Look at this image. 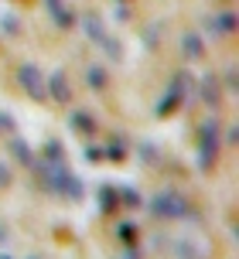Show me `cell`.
I'll list each match as a JSON object with an SVG mask.
<instances>
[{
  "label": "cell",
  "instance_id": "2",
  "mask_svg": "<svg viewBox=\"0 0 239 259\" xmlns=\"http://www.w3.org/2000/svg\"><path fill=\"white\" fill-rule=\"evenodd\" d=\"M219 150V119H205L198 126V164L212 167V157Z\"/></svg>",
  "mask_w": 239,
  "mask_h": 259
},
{
  "label": "cell",
  "instance_id": "21",
  "mask_svg": "<svg viewBox=\"0 0 239 259\" xmlns=\"http://www.w3.org/2000/svg\"><path fill=\"white\" fill-rule=\"evenodd\" d=\"M11 130H14V119L7 113H0V133H11Z\"/></svg>",
  "mask_w": 239,
  "mask_h": 259
},
{
  "label": "cell",
  "instance_id": "13",
  "mask_svg": "<svg viewBox=\"0 0 239 259\" xmlns=\"http://www.w3.org/2000/svg\"><path fill=\"white\" fill-rule=\"evenodd\" d=\"M99 208H103V211H113V208H120L116 188H109V184H103V188H99Z\"/></svg>",
  "mask_w": 239,
  "mask_h": 259
},
{
  "label": "cell",
  "instance_id": "12",
  "mask_svg": "<svg viewBox=\"0 0 239 259\" xmlns=\"http://www.w3.org/2000/svg\"><path fill=\"white\" fill-rule=\"evenodd\" d=\"M11 154L17 157V160H24V164H34L31 143H27V140H21V137H14V140H11Z\"/></svg>",
  "mask_w": 239,
  "mask_h": 259
},
{
  "label": "cell",
  "instance_id": "27",
  "mask_svg": "<svg viewBox=\"0 0 239 259\" xmlns=\"http://www.w3.org/2000/svg\"><path fill=\"white\" fill-rule=\"evenodd\" d=\"M4 239H7V232H4V225H0V242H4Z\"/></svg>",
  "mask_w": 239,
  "mask_h": 259
},
{
  "label": "cell",
  "instance_id": "23",
  "mask_svg": "<svg viewBox=\"0 0 239 259\" xmlns=\"http://www.w3.org/2000/svg\"><path fill=\"white\" fill-rule=\"evenodd\" d=\"M86 157L89 160H103V147H86Z\"/></svg>",
  "mask_w": 239,
  "mask_h": 259
},
{
  "label": "cell",
  "instance_id": "9",
  "mask_svg": "<svg viewBox=\"0 0 239 259\" xmlns=\"http://www.w3.org/2000/svg\"><path fill=\"white\" fill-rule=\"evenodd\" d=\"M181 52H185L188 62H198L202 55H205V45H202L198 34H185V38H181Z\"/></svg>",
  "mask_w": 239,
  "mask_h": 259
},
{
  "label": "cell",
  "instance_id": "3",
  "mask_svg": "<svg viewBox=\"0 0 239 259\" xmlns=\"http://www.w3.org/2000/svg\"><path fill=\"white\" fill-rule=\"evenodd\" d=\"M17 82H21V89L34 99V103H45L48 99V89H45V75H41V68L38 65H21L17 68Z\"/></svg>",
  "mask_w": 239,
  "mask_h": 259
},
{
  "label": "cell",
  "instance_id": "4",
  "mask_svg": "<svg viewBox=\"0 0 239 259\" xmlns=\"http://www.w3.org/2000/svg\"><path fill=\"white\" fill-rule=\"evenodd\" d=\"M68 164H65V157L62 160H48L45 164V181H48V188H52L55 194H62V188H65V181H68Z\"/></svg>",
  "mask_w": 239,
  "mask_h": 259
},
{
  "label": "cell",
  "instance_id": "17",
  "mask_svg": "<svg viewBox=\"0 0 239 259\" xmlns=\"http://www.w3.org/2000/svg\"><path fill=\"white\" fill-rule=\"evenodd\" d=\"M52 17H55V24H58V27H72V24H75V17H72V11H68L65 4H58V7L52 11Z\"/></svg>",
  "mask_w": 239,
  "mask_h": 259
},
{
  "label": "cell",
  "instance_id": "24",
  "mask_svg": "<svg viewBox=\"0 0 239 259\" xmlns=\"http://www.w3.org/2000/svg\"><path fill=\"white\" fill-rule=\"evenodd\" d=\"M140 157H144L147 164H154V147H147V143H144V147H140Z\"/></svg>",
  "mask_w": 239,
  "mask_h": 259
},
{
  "label": "cell",
  "instance_id": "18",
  "mask_svg": "<svg viewBox=\"0 0 239 259\" xmlns=\"http://www.w3.org/2000/svg\"><path fill=\"white\" fill-rule=\"evenodd\" d=\"M62 194H65V198H72V201H79V198H82V181L68 174V181H65V188H62Z\"/></svg>",
  "mask_w": 239,
  "mask_h": 259
},
{
  "label": "cell",
  "instance_id": "16",
  "mask_svg": "<svg viewBox=\"0 0 239 259\" xmlns=\"http://www.w3.org/2000/svg\"><path fill=\"white\" fill-rule=\"evenodd\" d=\"M137 232H140V229H137L133 222H120V225H116L120 242H127V246H130V242H137Z\"/></svg>",
  "mask_w": 239,
  "mask_h": 259
},
{
  "label": "cell",
  "instance_id": "19",
  "mask_svg": "<svg viewBox=\"0 0 239 259\" xmlns=\"http://www.w3.org/2000/svg\"><path fill=\"white\" fill-rule=\"evenodd\" d=\"M45 157H48V160H62V157H65L62 143H58V140H48V143H45Z\"/></svg>",
  "mask_w": 239,
  "mask_h": 259
},
{
  "label": "cell",
  "instance_id": "22",
  "mask_svg": "<svg viewBox=\"0 0 239 259\" xmlns=\"http://www.w3.org/2000/svg\"><path fill=\"white\" fill-rule=\"evenodd\" d=\"M7 184H11V167L0 164V188H7Z\"/></svg>",
  "mask_w": 239,
  "mask_h": 259
},
{
  "label": "cell",
  "instance_id": "5",
  "mask_svg": "<svg viewBox=\"0 0 239 259\" xmlns=\"http://www.w3.org/2000/svg\"><path fill=\"white\" fill-rule=\"evenodd\" d=\"M45 89L52 92L55 103H68V99H72V85H68V75L62 72V68H55L52 75L45 78Z\"/></svg>",
  "mask_w": 239,
  "mask_h": 259
},
{
  "label": "cell",
  "instance_id": "7",
  "mask_svg": "<svg viewBox=\"0 0 239 259\" xmlns=\"http://www.w3.org/2000/svg\"><path fill=\"white\" fill-rule=\"evenodd\" d=\"M79 24H82V31L93 38V45H99V41L106 38V27H103V21H99V14H86Z\"/></svg>",
  "mask_w": 239,
  "mask_h": 259
},
{
  "label": "cell",
  "instance_id": "25",
  "mask_svg": "<svg viewBox=\"0 0 239 259\" xmlns=\"http://www.w3.org/2000/svg\"><path fill=\"white\" fill-rule=\"evenodd\" d=\"M226 82H229V92H236V68H229V75H226Z\"/></svg>",
  "mask_w": 239,
  "mask_h": 259
},
{
  "label": "cell",
  "instance_id": "26",
  "mask_svg": "<svg viewBox=\"0 0 239 259\" xmlns=\"http://www.w3.org/2000/svg\"><path fill=\"white\" fill-rule=\"evenodd\" d=\"M58 4H62V0H48V7H52V11H55V7H58Z\"/></svg>",
  "mask_w": 239,
  "mask_h": 259
},
{
  "label": "cell",
  "instance_id": "1",
  "mask_svg": "<svg viewBox=\"0 0 239 259\" xmlns=\"http://www.w3.org/2000/svg\"><path fill=\"white\" fill-rule=\"evenodd\" d=\"M147 208H150V215H157V219H185L188 215V201L181 191H157L150 201H147Z\"/></svg>",
  "mask_w": 239,
  "mask_h": 259
},
{
  "label": "cell",
  "instance_id": "20",
  "mask_svg": "<svg viewBox=\"0 0 239 259\" xmlns=\"http://www.w3.org/2000/svg\"><path fill=\"white\" fill-rule=\"evenodd\" d=\"M103 157H109V160H123L127 150H123V143H109L106 150H103Z\"/></svg>",
  "mask_w": 239,
  "mask_h": 259
},
{
  "label": "cell",
  "instance_id": "10",
  "mask_svg": "<svg viewBox=\"0 0 239 259\" xmlns=\"http://www.w3.org/2000/svg\"><path fill=\"white\" fill-rule=\"evenodd\" d=\"M198 96H202V103H209V106L219 103V82H215V75H205V78H202Z\"/></svg>",
  "mask_w": 239,
  "mask_h": 259
},
{
  "label": "cell",
  "instance_id": "14",
  "mask_svg": "<svg viewBox=\"0 0 239 259\" xmlns=\"http://www.w3.org/2000/svg\"><path fill=\"white\" fill-rule=\"evenodd\" d=\"M99 48H103V52L109 55V62H116V65L123 62V48H120V41L113 38V34H106V38L99 41Z\"/></svg>",
  "mask_w": 239,
  "mask_h": 259
},
{
  "label": "cell",
  "instance_id": "6",
  "mask_svg": "<svg viewBox=\"0 0 239 259\" xmlns=\"http://www.w3.org/2000/svg\"><path fill=\"white\" fill-rule=\"evenodd\" d=\"M205 27L212 31L215 38H229V34L236 31V11H219L215 17H209V21H205Z\"/></svg>",
  "mask_w": 239,
  "mask_h": 259
},
{
  "label": "cell",
  "instance_id": "11",
  "mask_svg": "<svg viewBox=\"0 0 239 259\" xmlns=\"http://www.w3.org/2000/svg\"><path fill=\"white\" fill-rule=\"evenodd\" d=\"M116 198L123 208H144V198H140L137 188H116Z\"/></svg>",
  "mask_w": 239,
  "mask_h": 259
},
{
  "label": "cell",
  "instance_id": "8",
  "mask_svg": "<svg viewBox=\"0 0 239 259\" xmlns=\"http://www.w3.org/2000/svg\"><path fill=\"white\" fill-rule=\"evenodd\" d=\"M68 126L75 130V133H82V137H89V133H96V119L89 116V113H82V109H75V113L68 116Z\"/></svg>",
  "mask_w": 239,
  "mask_h": 259
},
{
  "label": "cell",
  "instance_id": "15",
  "mask_svg": "<svg viewBox=\"0 0 239 259\" xmlns=\"http://www.w3.org/2000/svg\"><path fill=\"white\" fill-rule=\"evenodd\" d=\"M86 78H89V85H93V89H106V68H103V65H89V72H86Z\"/></svg>",
  "mask_w": 239,
  "mask_h": 259
}]
</instances>
